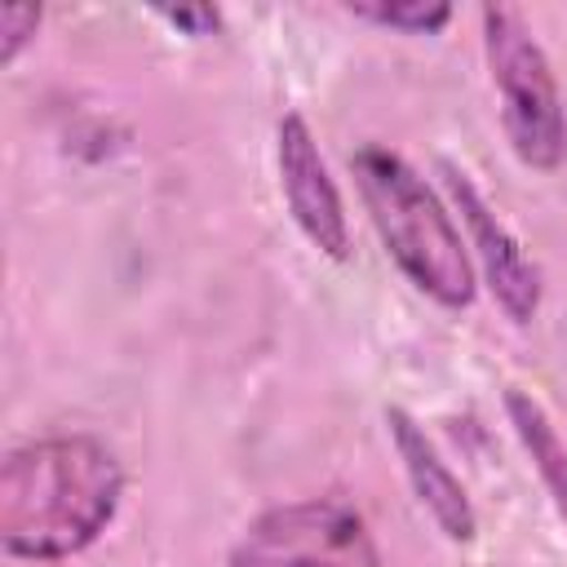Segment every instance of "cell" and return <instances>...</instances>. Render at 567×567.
Listing matches in <instances>:
<instances>
[{"mask_svg":"<svg viewBox=\"0 0 567 567\" xmlns=\"http://www.w3.org/2000/svg\"><path fill=\"white\" fill-rule=\"evenodd\" d=\"M124 465L93 434L22 443L0 465V545L9 558L62 563L84 554L120 514Z\"/></svg>","mask_w":567,"mask_h":567,"instance_id":"1","label":"cell"},{"mask_svg":"<svg viewBox=\"0 0 567 567\" xmlns=\"http://www.w3.org/2000/svg\"><path fill=\"white\" fill-rule=\"evenodd\" d=\"M363 208L416 292L439 301L443 310H465L474 301V266L452 226L443 199L425 186V177L385 146H359L350 155Z\"/></svg>","mask_w":567,"mask_h":567,"instance_id":"2","label":"cell"},{"mask_svg":"<svg viewBox=\"0 0 567 567\" xmlns=\"http://www.w3.org/2000/svg\"><path fill=\"white\" fill-rule=\"evenodd\" d=\"M483 49H487L492 84L501 93V115H505L514 155L536 173H554L567 159V115H563V93L540 40L532 35L518 9L487 4Z\"/></svg>","mask_w":567,"mask_h":567,"instance_id":"3","label":"cell"},{"mask_svg":"<svg viewBox=\"0 0 567 567\" xmlns=\"http://www.w3.org/2000/svg\"><path fill=\"white\" fill-rule=\"evenodd\" d=\"M230 567H381L363 514L332 496L257 514L230 549Z\"/></svg>","mask_w":567,"mask_h":567,"instance_id":"4","label":"cell"},{"mask_svg":"<svg viewBox=\"0 0 567 567\" xmlns=\"http://www.w3.org/2000/svg\"><path fill=\"white\" fill-rule=\"evenodd\" d=\"M275 159H279V190L288 199L292 221L301 226V235L332 261L350 257V226H346V204L341 190L319 155V142L310 133V124L288 111L275 128Z\"/></svg>","mask_w":567,"mask_h":567,"instance_id":"5","label":"cell"},{"mask_svg":"<svg viewBox=\"0 0 567 567\" xmlns=\"http://www.w3.org/2000/svg\"><path fill=\"white\" fill-rule=\"evenodd\" d=\"M443 177H447V195L452 204L461 208L465 226H470V244L478 252V266L487 275V288L492 297L501 301V310L514 319V323H527L536 310H540V270L536 261L523 252V244L509 235V226L487 208V199L474 190V182L443 164Z\"/></svg>","mask_w":567,"mask_h":567,"instance_id":"6","label":"cell"},{"mask_svg":"<svg viewBox=\"0 0 567 567\" xmlns=\"http://www.w3.org/2000/svg\"><path fill=\"white\" fill-rule=\"evenodd\" d=\"M385 425H390L394 452H399V461H403V474H408L416 501L425 505V514L434 518V527H439L447 540H456V545L474 540V532H478L474 505H470L461 478H456V474L447 470V461L439 456V447L425 439V430H421L403 408H385Z\"/></svg>","mask_w":567,"mask_h":567,"instance_id":"7","label":"cell"},{"mask_svg":"<svg viewBox=\"0 0 567 567\" xmlns=\"http://www.w3.org/2000/svg\"><path fill=\"white\" fill-rule=\"evenodd\" d=\"M505 408H509L514 434L523 439L527 456L536 461V474H540V483L549 487V496H554L558 514L567 518V447H563L558 430L549 425L545 408H540L536 399H527L523 390H509V394H505Z\"/></svg>","mask_w":567,"mask_h":567,"instance_id":"8","label":"cell"},{"mask_svg":"<svg viewBox=\"0 0 567 567\" xmlns=\"http://www.w3.org/2000/svg\"><path fill=\"white\" fill-rule=\"evenodd\" d=\"M346 9L354 18H368L377 27H394L408 35H434L452 22V4H434V0H403V4L377 0V4H346Z\"/></svg>","mask_w":567,"mask_h":567,"instance_id":"9","label":"cell"},{"mask_svg":"<svg viewBox=\"0 0 567 567\" xmlns=\"http://www.w3.org/2000/svg\"><path fill=\"white\" fill-rule=\"evenodd\" d=\"M35 27H40V9L35 4H4L0 9V62L4 66L35 40Z\"/></svg>","mask_w":567,"mask_h":567,"instance_id":"10","label":"cell"},{"mask_svg":"<svg viewBox=\"0 0 567 567\" xmlns=\"http://www.w3.org/2000/svg\"><path fill=\"white\" fill-rule=\"evenodd\" d=\"M164 18H168L173 27H186L190 35H213V31L221 27V13L208 9V4H199V9H164Z\"/></svg>","mask_w":567,"mask_h":567,"instance_id":"11","label":"cell"}]
</instances>
